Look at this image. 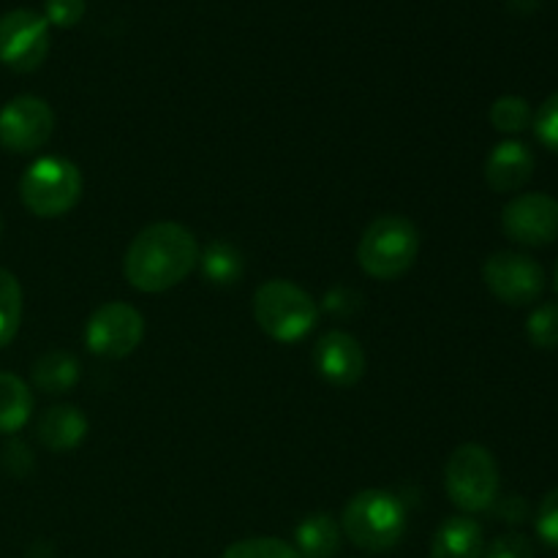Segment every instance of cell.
<instances>
[{"mask_svg": "<svg viewBox=\"0 0 558 558\" xmlns=\"http://www.w3.org/2000/svg\"><path fill=\"white\" fill-rule=\"evenodd\" d=\"M199 254V243L183 223L156 221L131 240L123 272L136 292L161 294L191 276Z\"/></svg>", "mask_w": 558, "mask_h": 558, "instance_id": "1", "label": "cell"}, {"mask_svg": "<svg viewBox=\"0 0 558 558\" xmlns=\"http://www.w3.org/2000/svg\"><path fill=\"white\" fill-rule=\"evenodd\" d=\"M341 532L365 554H387L403 539L409 515L403 501L390 490L368 488L354 494L341 512Z\"/></svg>", "mask_w": 558, "mask_h": 558, "instance_id": "2", "label": "cell"}, {"mask_svg": "<svg viewBox=\"0 0 558 558\" xmlns=\"http://www.w3.org/2000/svg\"><path fill=\"white\" fill-rule=\"evenodd\" d=\"M420 254V232L414 221L398 213L374 218L357 243V265L376 281L407 276Z\"/></svg>", "mask_w": 558, "mask_h": 558, "instance_id": "3", "label": "cell"}, {"mask_svg": "<svg viewBox=\"0 0 558 558\" xmlns=\"http://www.w3.org/2000/svg\"><path fill=\"white\" fill-rule=\"evenodd\" d=\"M254 319L278 343H298L319 322V305L305 289L287 278L265 281L254 294Z\"/></svg>", "mask_w": 558, "mask_h": 558, "instance_id": "4", "label": "cell"}, {"mask_svg": "<svg viewBox=\"0 0 558 558\" xmlns=\"http://www.w3.org/2000/svg\"><path fill=\"white\" fill-rule=\"evenodd\" d=\"M80 167L69 158L44 156L25 169L20 180V199L33 216L60 218L74 210L82 199Z\"/></svg>", "mask_w": 558, "mask_h": 558, "instance_id": "5", "label": "cell"}, {"mask_svg": "<svg viewBox=\"0 0 558 558\" xmlns=\"http://www.w3.org/2000/svg\"><path fill=\"white\" fill-rule=\"evenodd\" d=\"M445 490L463 512H485L499 499V466L483 445H461L445 466Z\"/></svg>", "mask_w": 558, "mask_h": 558, "instance_id": "6", "label": "cell"}, {"mask_svg": "<svg viewBox=\"0 0 558 558\" xmlns=\"http://www.w3.org/2000/svg\"><path fill=\"white\" fill-rule=\"evenodd\" d=\"M145 338V319L140 311L129 303H104L101 308L93 311L85 325V347L96 357L123 360L134 352Z\"/></svg>", "mask_w": 558, "mask_h": 558, "instance_id": "7", "label": "cell"}, {"mask_svg": "<svg viewBox=\"0 0 558 558\" xmlns=\"http://www.w3.org/2000/svg\"><path fill=\"white\" fill-rule=\"evenodd\" d=\"M49 54V22L31 9L0 16V63L16 74H31Z\"/></svg>", "mask_w": 558, "mask_h": 558, "instance_id": "8", "label": "cell"}, {"mask_svg": "<svg viewBox=\"0 0 558 558\" xmlns=\"http://www.w3.org/2000/svg\"><path fill=\"white\" fill-rule=\"evenodd\" d=\"M54 112L44 98L16 96L0 107V147L14 156L36 153L52 140Z\"/></svg>", "mask_w": 558, "mask_h": 558, "instance_id": "9", "label": "cell"}, {"mask_svg": "<svg viewBox=\"0 0 558 558\" xmlns=\"http://www.w3.org/2000/svg\"><path fill=\"white\" fill-rule=\"evenodd\" d=\"M485 287L507 305H532L545 292V270L532 256L518 251H496L483 265Z\"/></svg>", "mask_w": 558, "mask_h": 558, "instance_id": "10", "label": "cell"}, {"mask_svg": "<svg viewBox=\"0 0 558 558\" xmlns=\"http://www.w3.org/2000/svg\"><path fill=\"white\" fill-rule=\"evenodd\" d=\"M507 238L526 248H545L558 240V199L550 194H521L501 210Z\"/></svg>", "mask_w": 558, "mask_h": 558, "instance_id": "11", "label": "cell"}, {"mask_svg": "<svg viewBox=\"0 0 558 558\" xmlns=\"http://www.w3.org/2000/svg\"><path fill=\"white\" fill-rule=\"evenodd\" d=\"M314 365L327 385L347 390L365 376V352L349 332L327 330L314 347Z\"/></svg>", "mask_w": 558, "mask_h": 558, "instance_id": "12", "label": "cell"}, {"mask_svg": "<svg viewBox=\"0 0 558 558\" xmlns=\"http://www.w3.org/2000/svg\"><path fill=\"white\" fill-rule=\"evenodd\" d=\"M534 174V153L518 140H507L490 150L485 161V180L499 194H512L523 189Z\"/></svg>", "mask_w": 558, "mask_h": 558, "instance_id": "13", "label": "cell"}, {"mask_svg": "<svg viewBox=\"0 0 558 558\" xmlns=\"http://www.w3.org/2000/svg\"><path fill=\"white\" fill-rule=\"evenodd\" d=\"M485 534L474 518L452 515L436 529L430 539V558H483Z\"/></svg>", "mask_w": 558, "mask_h": 558, "instance_id": "14", "label": "cell"}, {"mask_svg": "<svg viewBox=\"0 0 558 558\" xmlns=\"http://www.w3.org/2000/svg\"><path fill=\"white\" fill-rule=\"evenodd\" d=\"M36 436L47 450L71 452L85 441L87 417L76 407H52L38 417Z\"/></svg>", "mask_w": 558, "mask_h": 558, "instance_id": "15", "label": "cell"}, {"mask_svg": "<svg viewBox=\"0 0 558 558\" xmlns=\"http://www.w3.org/2000/svg\"><path fill=\"white\" fill-rule=\"evenodd\" d=\"M341 543V523L327 512H314L298 523L292 548L298 550L300 558H336Z\"/></svg>", "mask_w": 558, "mask_h": 558, "instance_id": "16", "label": "cell"}, {"mask_svg": "<svg viewBox=\"0 0 558 558\" xmlns=\"http://www.w3.org/2000/svg\"><path fill=\"white\" fill-rule=\"evenodd\" d=\"M31 379L36 385V390L49 392V396H54V392H69L80 381V363H76L74 354L52 349V352H44L33 363Z\"/></svg>", "mask_w": 558, "mask_h": 558, "instance_id": "17", "label": "cell"}, {"mask_svg": "<svg viewBox=\"0 0 558 558\" xmlns=\"http://www.w3.org/2000/svg\"><path fill=\"white\" fill-rule=\"evenodd\" d=\"M33 414V390L20 376L0 371V434H16Z\"/></svg>", "mask_w": 558, "mask_h": 558, "instance_id": "18", "label": "cell"}, {"mask_svg": "<svg viewBox=\"0 0 558 558\" xmlns=\"http://www.w3.org/2000/svg\"><path fill=\"white\" fill-rule=\"evenodd\" d=\"M199 267L202 276L210 283H216V287H232V283H238L243 278L245 262L243 254L232 243L216 240V243H210L199 254Z\"/></svg>", "mask_w": 558, "mask_h": 558, "instance_id": "19", "label": "cell"}, {"mask_svg": "<svg viewBox=\"0 0 558 558\" xmlns=\"http://www.w3.org/2000/svg\"><path fill=\"white\" fill-rule=\"evenodd\" d=\"M22 287L14 272L0 267V349L9 347L20 332Z\"/></svg>", "mask_w": 558, "mask_h": 558, "instance_id": "20", "label": "cell"}, {"mask_svg": "<svg viewBox=\"0 0 558 558\" xmlns=\"http://www.w3.org/2000/svg\"><path fill=\"white\" fill-rule=\"evenodd\" d=\"M534 114L526 98L521 96H501L490 107V123L501 134H521L532 125Z\"/></svg>", "mask_w": 558, "mask_h": 558, "instance_id": "21", "label": "cell"}, {"mask_svg": "<svg viewBox=\"0 0 558 558\" xmlns=\"http://www.w3.org/2000/svg\"><path fill=\"white\" fill-rule=\"evenodd\" d=\"M221 558H300L298 550L278 537H251L229 545Z\"/></svg>", "mask_w": 558, "mask_h": 558, "instance_id": "22", "label": "cell"}, {"mask_svg": "<svg viewBox=\"0 0 558 558\" xmlns=\"http://www.w3.org/2000/svg\"><path fill=\"white\" fill-rule=\"evenodd\" d=\"M526 336L537 349H558V303H545L532 311Z\"/></svg>", "mask_w": 558, "mask_h": 558, "instance_id": "23", "label": "cell"}, {"mask_svg": "<svg viewBox=\"0 0 558 558\" xmlns=\"http://www.w3.org/2000/svg\"><path fill=\"white\" fill-rule=\"evenodd\" d=\"M534 134L548 147L550 153H558V90L543 101V107L534 114Z\"/></svg>", "mask_w": 558, "mask_h": 558, "instance_id": "24", "label": "cell"}, {"mask_svg": "<svg viewBox=\"0 0 558 558\" xmlns=\"http://www.w3.org/2000/svg\"><path fill=\"white\" fill-rule=\"evenodd\" d=\"M483 558H534V545L526 534L507 532L485 548Z\"/></svg>", "mask_w": 558, "mask_h": 558, "instance_id": "25", "label": "cell"}, {"mask_svg": "<svg viewBox=\"0 0 558 558\" xmlns=\"http://www.w3.org/2000/svg\"><path fill=\"white\" fill-rule=\"evenodd\" d=\"M537 534L548 548L558 550V488L550 490L537 510Z\"/></svg>", "mask_w": 558, "mask_h": 558, "instance_id": "26", "label": "cell"}, {"mask_svg": "<svg viewBox=\"0 0 558 558\" xmlns=\"http://www.w3.org/2000/svg\"><path fill=\"white\" fill-rule=\"evenodd\" d=\"M85 16V0H47L44 20L54 27H74Z\"/></svg>", "mask_w": 558, "mask_h": 558, "instance_id": "27", "label": "cell"}, {"mask_svg": "<svg viewBox=\"0 0 558 558\" xmlns=\"http://www.w3.org/2000/svg\"><path fill=\"white\" fill-rule=\"evenodd\" d=\"M499 515L505 518L507 523H521L523 515H526V505H523L521 496H510L505 501V507H499Z\"/></svg>", "mask_w": 558, "mask_h": 558, "instance_id": "28", "label": "cell"}, {"mask_svg": "<svg viewBox=\"0 0 558 558\" xmlns=\"http://www.w3.org/2000/svg\"><path fill=\"white\" fill-rule=\"evenodd\" d=\"M554 287H556V292H558V262H556V270H554Z\"/></svg>", "mask_w": 558, "mask_h": 558, "instance_id": "29", "label": "cell"}, {"mask_svg": "<svg viewBox=\"0 0 558 558\" xmlns=\"http://www.w3.org/2000/svg\"><path fill=\"white\" fill-rule=\"evenodd\" d=\"M0 234H3V218H0Z\"/></svg>", "mask_w": 558, "mask_h": 558, "instance_id": "30", "label": "cell"}]
</instances>
